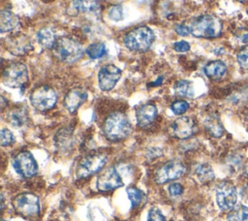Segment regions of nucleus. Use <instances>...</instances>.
I'll use <instances>...</instances> for the list:
<instances>
[{"label":"nucleus","instance_id":"nucleus-1","mask_svg":"<svg viewBox=\"0 0 248 221\" xmlns=\"http://www.w3.org/2000/svg\"><path fill=\"white\" fill-rule=\"evenodd\" d=\"M189 27L191 34L196 38L213 39L221 35L223 25L217 16L202 15L195 18Z\"/></svg>","mask_w":248,"mask_h":221},{"label":"nucleus","instance_id":"nucleus-2","mask_svg":"<svg viewBox=\"0 0 248 221\" xmlns=\"http://www.w3.org/2000/svg\"><path fill=\"white\" fill-rule=\"evenodd\" d=\"M104 133L110 141H120L129 136L132 125L129 118L122 112H113L104 123Z\"/></svg>","mask_w":248,"mask_h":221},{"label":"nucleus","instance_id":"nucleus-3","mask_svg":"<svg viewBox=\"0 0 248 221\" xmlns=\"http://www.w3.org/2000/svg\"><path fill=\"white\" fill-rule=\"evenodd\" d=\"M53 54L60 60L66 63H74L79 60L83 53V47L81 45L68 37H62L56 40L53 47Z\"/></svg>","mask_w":248,"mask_h":221},{"label":"nucleus","instance_id":"nucleus-4","mask_svg":"<svg viewBox=\"0 0 248 221\" xmlns=\"http://www.w3.org/2000/svg\"><path fill=\"white\" fill-rule=\"evenodd\" d=\"M154 40L153 31L149 27L141 26L130 31L124 38V44L132 51H145L150 47Z\"/></svg>","mask_w":248,"mask_h":221},{"label":"nucleus","instance_id":"nucleus-5","mask_svg":"<svg viewBox=\"0 0 248 221\" xmlns=\"http://www.w3.org/2000/svg\"><path fill=\"white\" fill-rule=\"evenodd\" d=\"M3 82L12 88L22 87L28 81V70L23 63H12L3 72Z\"/></svg>","mask_w":248,"mask_h":221},{"label":"nucleus","instance_id":"nucleus-6","mask_svg":"<svg viewBox=\"0 0 248 221\" xmlns=\"http://www.w3.org/2000/svg\"><path fill=\"white\" fill-rule=\"evenodd\" d=\"M57 101V95L54 89L49 86L42 85L33 90L30 95L31 105L38 110L45 111L53 108Z\"/></svg>","mask_w":248,"mask_h":221},{"label":"nucleus","instance_id":"nucleus-7","mask_svg":"<svg viewBox=\"0 0 248 221\" xmlns=\"http://www.w3.org/2000/svg\"><path fill=\"white\" fill-rule=\"evenodd\" d=\"M237 191L233 184L224 181L216 189V202L223 211H231L236 204Z\"/></svg>","mask_w":248,"mask_h":221},{"label":"nucleus","instance_id":"nucleus-8","mask_svg":"<svg viewBox=\"0 0 248 221\" xmlns=\"http://www.w3.org/2000/svg\"><path fill=\"white\" fill-rule=\"evenodd\" d=\"M107 156L103 153H92L85 156L78 164L77 176L78 178L89 176L99 172L106 164Z\"/></svg>","mask_w":248,"mask_h":221},{"label":"nucleus","instance_id":"nucleus-9","mask_svg":"<svg viewBox=\"0 0 248 221\" xmlns=\"http://www.w3.org/2000/svg\"><path fill=\"white\" fill-rule=\"evenodd\" d=\"M185 171L186 167L182 162L178 160H171L157 170L155 174V180L159 184L166 183L169 180L179 178L183 175Z\"/></svg>","mask_w":248,"mask_h":221},{"label":"nucleus","instance_id":"nucleus-10","mask_svg":"<svg viewBox=\"0 0 248 221\" xmlns=\"http://www.w3.org/2000/svg\"><path fill=\"white\" fill-rule=\"evenodd\" d=\"M14 207L19 214L24 216H34L40 211V201L34 194H20L14 200Z\"/></svg>","mask_w":248,"mask_h":221},{"label":"nucleus","instance_id":"nucleus-11","mask_svg":"<svg viewBox=\"0 0 248 221\" xmlns=\"http://www.w3.org/2000/svg\"><path fill=\"white\" fill-rule=\"evenodd\" d=\"M13 166L16 173L24 177H31L38 173V165L29 151H20L16 155Z\"/></svg>","mask_w":248,"mask_h":221},{"label":"nucleus","instance_id":"nucleus-12","mask_svg":"<svg viewBox=\"0 0 248 221\" xmlns=\"http://www.w3.org/2000/svg\"><path fill=\"white\" fill-rule=\"evenodd\" d=\"M5 47L8 51L15 55H23L32 48V43L28 36L23 33H15L5 39Z\"/></svg>","mask_w":248,"mask_h":221},{"label":"nucleus","instance_id":"nucleus-13","mask_svg":"<svg viewBox=\"0 0 248 221\" xmlns=\"http://www.w3.org/2000/svg\"><path fill=\"white\" fill-rule=\"evenodd\" d=\"M97 189L103 192L119 188L123 185V181L113 167L107 168L97 177Z\"/></svg>","mask_w":248,"mask_h":221},{"label":"nucleus","instance_id":"nucleus-14","mask_svg":"<svg viewBox=\"0 0 248 221\" xmlns=\"http://www.w3.org/2000/svg\"><path fill=\"white\" fill-rule=\"evenodd\" d=\"M121 77V70L114 65H106L101 68L98 74L99 86L104 91L111 90Z\"/></svg>","mask_w":248,"mask_h":221},{"label":"nucleus","instance_id":"nucleus-15","mask_svg":"<svg viewBox=\"0 0 248 221\" xmlns=\"http://www.w3.org/2000/svg\"><path fill=\"white\" fill-rule=\"evenodd\" d=\"M196 131V123L193 118L189 116H181L175 119L170 127V134L178 139H187L191 137Z\"/></svg>","mask_w":248,"mask_h":221},{"label":"nucleus","instance_id":"nucleus-16","mask_svg":"<svg viewBox=\"0 0 248 221\" xmlns=\"http://www.w3.org/2000/svg\"><path fill=\"white\" fill-rule=\"evenodd\" d=\"M87 92L85 89L77 87L71 89L65 96L64 106L69 112H75L86 100Z\"/></svg>","mask_w":248,"mask_h":221},{"label":"nucleus","instance_id":"nucleus-17","mask_svg":"<svg viewBox=\"0 0 248 221\" xmlns=\"http://www.w3.org/2000/svg\"><path fill=\"white\" fill-rule=\"evenodd\" d=\"M157 116V108L152 104H145L138 108L136 110L137 122L140 127H145L151 124Z\"/></svg>","mask_w":248,"mask_h":221},{"label":"nucleus","instance_id":"nucleus-18","mask_svg":"<svg viewBox=\"0 0 248 221\" xmlns=\"http://www.w3.org/2000/svg\"><path fill=\"white\" fill-rule=\"evenodd\" d=\"M203 71L208 78L212 79H221L226 74L227 66L221 60H213L208 62L204 66Z\"/></svg>","mask_w":248,"mask_h":221},{"label":"nucleus","instance_id":"nucleus-19","mask_svg":"<svg viewBox=\"0 0 248 221\" xmlns=\"http://www.w3.org/2000/svg\"><path fill=\"white\" fill-rule=\"evenodd\" d=\"M203 126L206 132L214 138H220L224 133V128L221 121L215 115L207 116L203 121Z\"/></svg>","mask_w":248,"mask_h":221},{"label":"nucleus","instance_id":"nucleus-20","mask_svg":"<svg viewBox=\"0 0 248 221\" xmlns=\"http://www.w3.org/2000/svg\"><path fill=\"white\" fill-rule=\"evenodd\" d=\"M18 17L10 11L0 13V30L2 33L14 30L18 25Z\"/></svg>","mask_w":248,"mask_h":221},{"label":"nucleus","instance_id":"nucleus-21","mask_svg":"<svg viewBox=\"0 0 248 221\" xmlns=\"http://www.w3.org/2000/svg\"><path fill=\"white\" fill-rule=\"evenodd\" d=\"M7 120L16 127L23 126L27 120V111L24 108H14L7 113Z\"/></svg>","mask_w":248,"mask_h":221},{"label":"nucleus","instance_id":"nucleus-22","mask_svg":"<svg viewBox=\"0 0 248 221\" xmlns=\"http://www.w3.org/2000/svg\"><path fill=\"white\" fill-rule=\"evenodd\" d=\"M73 4L77 11L86 14L96 13L101 7L99 0H74Z\"/></svg>","mask_w":248,"mask_h":221},{"label":"nucleus","instance_id":"nucleus-23","mask_svg":"<svg viewBox=\"0 0 248 221\" xmlns=\"http://www.w3.org/2000/svg\"><path fill=\"white\" fill-rule=\"evenodd\" d=\"M37 41L44 48H52L56 39L54 33L48 28H42L37 32Z\"/></svg>","mask_w":248,"mask_h":221},{"label":"nucleus","instance_id":"nucleus-24","mask_svg":"<svg viewBox=\"0 0 248 221\" xmlns=\"http://www.w3.org/2000/svg\"><path fill=\"white\" fill-rule=\"evenodd\" d=\"M196 176L202 183H207L214 179V172L208 164H202L196 168Z\"/></svg>","mask_w":248,"mask_h":221},{"label":"nucleus","instance_id":"nucleus-25","mask_svg":"<svg viewBox=\"0 0 248 221\" xmlns=\"http://www.w3.org/2000/svg\"><path fill=\"white\" fill-rule=\"evenodd\" d=\"M174 90L176 94L182 97L192 98L194 96V87L192 82L189 80H178L174 85Z\"/></svg>","mask_w":248,"mask_h":221},{"label":"nucleus","instance_id":"nucleus-26","mask_svg":"<svg viewBox=\"0 0 248 221\" xmlns=\"http://www.w3.org/2000/svg\"><path fill=\"white\" fill-rule=\"evenodd\" d=\"M228 221H248V207L240 205L234 206L227 216Z\"/></svg>","mask_w":248,"mask_h":221},{"label":"nucleus","instance_id":"nucleus-27","mask_svg":"<svg viewBox=\"0 0 248 221\" xmlns=\"http://www.w3.org/2000/svg\"><path fill=\"white\" fill-rule=\"evenodd\" d=\"M56 145L61 149L70 148L72 145V133L69 130H60L55 137Z\"/></svg>","mask_w":248,"mask_h":221},{"label":"nucleus","instance_id":"nucleus-28","mask_svg":"<svg viewBox=\"0 0 248 221\" xmlns=\"http://www.w3.org/2000/svg\"><path fill=\"white\" fill-rule=\"evenodd\" d=\"M85 52L91 59H98L106 54L107 49L103 43H94L87 47Z\"/></svg>","mask_w":248,"mask_h":221},{"label":"nucleus","instance_id":"nucleus-29","mask_svg":"<svg viewBox=\"0 0 248 221\" xmlns=\"http://www.w3.org/2000/svg\"><path fill=\"white\" fill-rule=\"evenodd\" d=\"M127 195L129 197V200L132 204V205L135 207V206H138L141 200H142V193L140 190H139L138 188H135V187H131V188H128L127 189Z\"/></svg>","mask_w":248,"mask_h":221},{"label":"nucleus","instance_id":"nucleus-30","mask_svg":"<svg viewBox=\"0 0 248 221\" xmlns=\"http://www.w3.org/2000/svg\"><path fill=\"white\" fill-rule=\"evenodd\" d=\"M236 59L242 69L248 70V46L240 48V50L237 52Z\"/></svg>","mask_w":248,"mask_h":221},{"label":"nucleus","instance_id":"nucleus-31","mask_svg":"<svg viewBox=\"0 0 248 221\" xmlns=\"http://www.w3.org/2000/svg\"><path fill=\"white\" fill-rule=\"evenodd\" d=\"M188 109H189V104H188V102H186L184 100L175 101L170 106V110H172V112L177 115L183 114Z\"/></svg>","mask_w":248,"mask_h":221},{"label":"nucleus","instance_id":"nucleus-32","mask_svg":"<svg viewBox=\"0 0 248 221\" xmlns=\"http://www.w3.org/2000/svg\"><path fill=\"white\" fill-rule=\"evenodd\" d=\"M0 138H1V145H2V146L9 145V144H11L12 142H14V141H15V138H14L13 133H12L10 130L5 129V128H3V129L1 130Z\"/></svg>","mask_w":248,"mask_h":221},{"label":"nucleus","instance_id":"nucleus-33","mask_svg":"<svg viewBox=\"0 0 248 221\" xmlns=\"http://www.w3.org/2000/svg\"><path fill=\"white\" fill-rule=\"evenodd\" d=\"M108 17L115 21L123 19L122 7L121 6H112L108 11Z\"/></svg>","mask_w":248,"mask_h":221},{"label":"nucleus","instance_id":"nucleus-34","mask_svg":"<svg viewBox=\"0 0 248 221\" xmlns=\"http://www.w3.org/2000/svg\"><path fill=\"white\" fill-rule=\"evenodd\" d=\"M147 221H166V218L158 208L153 207L148 211Z\"/></svg>","mask_w":248,"mask_h":221},{"label":"nucleus","instance_id":"nucleus-35","mask_svg":"<svg viewBox=\"0 0 248 221\" xmlns=\"http://www.w3.org/2000/svg\"><path fill=\"white\" fill-rule=\"evenodd\" d=\"M173 48L177 52H186L190 49V45L186 41H179L173 44Z\"/></svg>","mask_w":248,"mask_h":221},{"label":"nucleus","instance_id":"nucleus-36","mask_svg":"<svg viewBox=\"0 0 248 221\" xmlns=\"http://www.w3.org/2000/svg\"><path fill=\"white\" fill-rule=\"evenodd\" d=\"M169 192L171 196H179L183 193V186L180 183H171L169 186Z\"/></svg>","mask_w":248,"mask_h":221},{"label":"nucleus","instance_id":"nucleus-37","mask_svg":"<svg viewBox=\"0 0 248 221\" xmlns=\"http://www.w3.org/2000/svg\"><path fill=\"white\" fill-rule=\"evenodd\" d=\"M174 29H175V32L180 36H188L189 34H191L190 27L184 24H177Z\"/></svg>","mask_w":248,"mask_h":221},{"label":"nucleus","instance_id":"nucleus-38","mask_svg":"<svg viewBox=\"0 0 248 221\" xmlns=\"http://www.w3.org/2000/svg\"><path fill=\"white\" fill-rule=\"evenodd\" d=\"M238 39L243 44H248V29H241L238 34Z\"/></svg>","mask_w":248,"mask_h":221},{"label":"nucleus","instance_id":"nucleus-39","mask_svg":"<svg viewBox=\"0 0 248 221\" xmlns=\"http://www.w3.org/2000/svg\"><path fill=\"white\" fill-rule=\"evenodd\" d=\"M243 174L245 175V177L248 178V160L245 162L244 167H243Z\"/></svg>","mask_w":248,"mask_h":221},{"label":"nucleus","instance_id":"nucleus-40","mask_svg":"<svg viewBox=\"0 0 248 221\" xmlns=\"http://www.w3.org/2000/svg\"><path fill=\"white\" fill-rule=\"evenodd\" d=\"M239 1H244V0H239Z\"/></svg>","mask_w":248,"mask_h":221},{"label":"nucleus","instance_id":"nucleus-41","mask_svg":"<svg viewBox=\"0 0 248 221\" xmlns=\"http://www.w3.org/2000/svg\"><path fill=\"white\" fill-rule=\"evenodd\" d=\"M247 14H248V11H247Z\"/></svg>","mask_w":248,"mask_h":221}]
</instances>
